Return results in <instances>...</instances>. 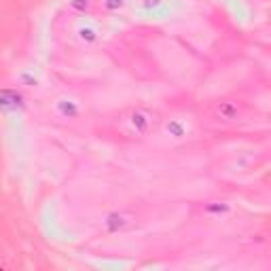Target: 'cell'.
Segmentation results:
<instances>
[{
  "label": "cell",
  "mask_w": 271,
  "mask_h": 271,
  "mask_svg": "<svg viewBox=\"0 0 271 271\" xmlns=\"http://www.w3.org/2000/svg\"><path fill=\"white\" fill-rule=\"evenodd\" d=\"M129 123H132V127L136 129L138 134H146L148 127H150V114L146 110H134Z\"/></svg>",
  "instance_id": "2"
},
{
  "label": "cell",
  "mask_w": 271,
  "mask_h": 271,
  "mask_svg": "<svg viewBox=\"0 0 271 271\" xmlns=\"http://www.w3.org/2000/svg\"><path fill=\"white\" fill-rule=\"evenodd\" d=\"M60 110H62L64 114L74 117V114H76V106H72V104H66V102L62 100V102H60Z\"/></svg>",
  "instance_id": "5"
},
{
  "label": "cell",
  "mask_w": 271,
  "mask_h": 271,
  "mask_svg": "<svg viewBox=\"0 0 271 271\" xmlns=\"http://www.w3.org/2000/svg\"><path fill=\"white\" fill-rule=\"evenodd\" d=\"M81 36L87 38V41H93V38H96V34H93V30H89V28H83V30H81Z\"/></svg>",
  "instance_id": "8"
},
{
  "label": "cell",
  "mask_w": 271,
  "mask_h": 271,
  "mask_svg": "<svg viewBox=\"0 0 271 271\" xmlns=\"http://www.w3.org/2000/svg\"><path fill=\"white\" fill-rule=\"evenodd\" d=\"M168 129H170V132H172L174 136H178V138H180V136L184 134V129H182V127H180L178 123H170V125H168Z\"/></svg>",
  "instance_id": "6"
},
{
  "label": "cell",
  "mask_w": 271,
  "mask_h": 271,
  "mask_svg": "<svg viewBox=\"0 0 271 271\" xmlns=\"http://www.w3.org/2000/svg\"><path fill=\"white\" fill-rule=\"evenodd\" d=\"M208 210H210V212H225V210H227V206H220V208H218V206H210Z\"/></svg>",
  "instance_id": "10"
},
{
  "label": "cell",
  "mask_w": 271,
  "mask_h": 271,
  "mask_svg": "<svg viewBox=\"0 0 271 271\" xmlns=\"http://www.w3.org/2000/svg\"><path fill=\"white\" fill-rule=\"evenodd\" d=\"M238 112H240V108H238V106H235L233 102H220V104L216 106V114H218V119L231 121V119H235V117H238Z\"/></svg>",
  "instance_id": "3"
},
{
  "label": "cell",
  "mask_w": 271,
  "mask_h": 271,
  "mask_svg": "<svg viewBox=\"0 0 271 271\" xmlns=\"http://www.w3.org/2000/svg\"><path fill=\"white\" fill-rule=\"evenodd\" d=\"M72 7L83 11V9H87V7H89V3H87V0H85V3H81V0H72Z\"/></svg>",
  "instance_id": "9"
},
{
  "label": "cell",
  "mask_w": 271,
  "mask_h": 271,
  "mask_svg": "<svg viewBox=\"0 0 271 271\" xmlns=\"http://www.w3.org/2000/svg\"><path fill=\"white\" fill-rule=\"evenodd\" d=\"M121 7H123V0H106V9H110V11L121 9Z\"/></svg>",
  "instance_id": "7"
},
{
  "label": "cell",
  "mask_w": 271,
  "mask_h": 271,
  "mask_svg": "<svg viewBox=\"0 0 271 271\" xmlns=\"http://www.w3.org/2000/svg\"><path fill=\"white\" fill-rule=\"evenodd\" d=\"M129 222V216H125V214H110L108 218H106V227H108V231H119V229H123L125 225Z\"/></svg>",
  "instance_id": "4"
},
{
  "label": "cell",
  "mask_w": 271,
  "mask_h": 271,
  "mask_svg": "<svg viewBox=\"0 0 271 271\" xmlns=\"http://www.w3.org/2000/svg\"><path fill=\"white\" fill-rule=\"evenodd\" d=\"M144 5H146V7H157V5H159V0H146Z\"/></svg>",
  "instance_id": "11"
},
{
  "label": "cell",
  "mask_w": 271,
  "mask_h": 271,
  "mask_svg": "<svg viewBox=\"0 0 271 271\" xmlns=\"http://www.w3.org/2000/svg\"><path fill=\"white\" fill-rule=\"evenodd\" d=\"M17 106H21V96L15 89H0V108L13 110Z\"/></svg>",
  "instance_id": "1"
}]
</instances>
